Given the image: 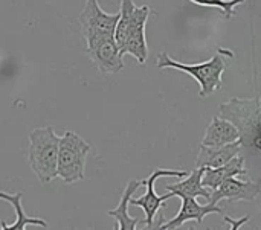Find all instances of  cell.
<instances>
[{
    "mask_svg": "<svg viewBox=\"0 0 261 230\" xmlns=\"http://www.w3.org/2000/svg\"><path fill=\"white\" fill-rule=\"evenodd\" d=\"M231 58H234L232 50L219 47L217 52H216V55L211 56L208 61L199 63V64H185V63H179V61L173 60L164 50V52H161L158 55L156 66L159 69H176V70H180V72L188 73L200 85L199 96L200 98H208L214 92H217V90L222 89V85H223L222 75L226 70Z\"/></svg>",
    "mask_w": 261,
    "mask_h": 230,
    "instance_id": "cell-1",
    "label": "cell"
},
{
    "mask_svg": "<svg viewBox=\"0 0 261 230\" xmlns=\"http://www.w3.org/2000/svg\"><path fill=\"white\" fill-rule=\"evenodd\" d=\"M219 118L229 121L240 133L242 147L260 150V98H232L220 104Z\"/></svg>",
    "mask_w": 261,
    "mask_h": 230,
    "instance_id": "cell-2",
    "label": "cell"
},
{
    "mask_svg": "<svg viewBox=\"0 0 261 230\" xmlns=\"http://www.w3.org/2000/svg\"><path fill=\"white\" fill-rule=\"evenodd\" d=\"M60 136L50 125L31 131L28 147V163L35 177L47 185L57 177V154Z\"/></svg>",
    "mask_w": 261,
    "mask_h": 230,
    "instance_id": "cell-3",
    "label": "cell"
},
{
    "mask_svg": "<svg viewBox=\"0 0 261 230\" xmlns=\"http://www.w3.org/2000/svg\"><path fill=\"white\" fill-rule=\"evenodd\" d=\"M90 153V145L76 133L66 131L60 136L57 154V177L64 183L72 185L84 179L86 162Z\"/></svg>",
    "mask_w": 261,
    "mask_h": 230,
    "instance_id": "cell-4",
    "label": "cell"
},
{
    "mask_svg": "<svg viewBox=\"0 0 261 230\" xmlns=\"http://www.w3.org/2000/svg\"><path fill=\"white\" fill-rule=\"evenodd\" d=\"M118 18L119 11L116 14H107L101 9L98 0H86V5L78 15L86 44L90 46L102 38L113 37Z\"/></svg>",
    "mask_w": 261,
    "mask_h": 230,
    "instance_id": "cell-5",
    "label": "cell"
},
{
    "mask_svg": "<svg viewBox=\"0 0 261 230\" xmlns=\"http://www.w3.org/2000/svg\"><path fill=\"white\" fill-rule=\"evenodd\" d=\"M187 174H188L187 171H177V169H154L145 180H142V186H145L147 191L139 198H130V205L132 206H139L144 211V214H145V227H148V229L153 227V223H154V218H156L158 212L162 209V206H165L167 200L174 197L171 192H168L165 195H158L156 191H154V183L162 177L182 179Z\"/></svg>",
    "mask_w": 261,
    "mask_h": 230,
    "instance_id": "cell-6",
    "label": "cell"
},
{
    "mask_svg": "<svg viewBox=\"0 0 261 230\" xmlns=\"http://www.w3.org/2000/svg\"><path fill=\"white\" fill-rule=\"evenodd\" d=\"M148 17H150L148 5L135 8L125 43L121 47L122 55L127 53V55L135 56L141 64H144L148 56V46H147V38H145V24H147Z\"/></svg>",
    "mask_w": 261,
    "mask_h": 230,
    "instance_id": "cell-7",
    "label": "cell"
},
{
    "mask_svg": "<svg viewBox=\"0 0 261 230\" xmlns=\"http://www.w3.org/2000/svg\"><path fill=\"white\" fill-rule=\"evenodd\" d=\"M86 52L89 53L93 64L98 67L101 73H118L124 67L122 53L115 41L113 37L102 38L90 46L86 47Z\"/></svg>",
    "mask_w": 261,
    "mask_h": 230,
    "instance_id": "cell-8",
    "label": "cell"
},
{
    "mask_svg": "<svg viewBox=\"0 0 261 230\" xmlns=\"http://www.w3.org/2000/svg\"><path fill=\"white\" fill-rule=\"evenodd\" d=\"M260 185L255 182H243L237 177H229L223 180L214 191H211V203H219L220 200L228 202H255L260 195Z\"/></svg>",
    "mask_w": 261,
    "mask_h": 230,
    "instance_id": "cell-9",
    "label": "cell"
},
{
    "mask_svg": "<svg viewBox=\"0 0 261 230\" xmlns=\"http://www.w3.org/2000/svg\"><path fill=\"white\" fill-rule=\"evenodd\" d=\"M180 200H182V206H180L179 214L173 220H170L167 223H161L158 226L159 229H179L187 221H196V223L202 224V221L205 220V217L210 215V214L225 215L223 209H220L216 203L208 202V205L202 206V205L197 203L196 198H191V197H180Z\"/></svg>",
    "mask_w": 261,
    "mask_h": 230,
    "instance_id": "cell-10",
    "label": "cell"
},
{
    "mask_svg": "<svg viewBox=\"0 0 261 230\" xmlns=\"http://www.w3.org/2000/svg\"><path fill=\"white\" fill-rule=\"evenodd\" d=\"M242 142L236 140L232 143L220 147H206L200 143L199 156L196 160V168H217L229 162L242 151Z\"/></svg>",
    "mask_w": 261,
    "mask_h": 230,
    "instance_id": "cell-11",
    "label": "cell"
},
{
    "mask_svg": "<svg viewBox=\"0 0 261 230\" xmlns=\"http://www.w3.org/2000/svg\"><path fill=\"white\" fill-rule=\"evenodd\" d=\"M248 171L245 168V159L242 156L232 157L229 162H226L222 166L217 168H205L203 176H202V185L208 188L210 191H214L223 180L229 177H239V176H246Z\"/></svg>",
    "mask_w": 261,
    "mask_h": 230,
    "instance_id": "cell-12",
    "label": "cell"
},
{
    "mask_svg": "<svg viewBox=\"0 0 261 230\" xmlns=\"http://www.w3.org/2000/svg\"><path fill=\"white\" fill-rule=\"evenodd\" d=\"M205 168H196L194 171L188 172L185 177H182V182L177 183H171L167 185V191L171 192L174 197H191V198H197V197H203L206 202H210L211 198V192L208 188H205L202 185V176H203Z\"/></svg>",
    "mask_w": 261,
    "mask_h": 230,
    "instance_id": "cell-13",
    "label": "cell"
},
{
    "mask_svg": "<svg viewBox=\"0 0 261 230\" xmlns=\"http://www.w3.org/2000/svg\"><path fill=\"white\" fill-rule=\"evenodd\" d=\"M139 188H142V180H130L121 194V200L118 206L107 212L110 217H113L118 221V230H135L138 227L139 218H132L128 215V206H130V198L139 191Z\"/></svg>",
    "mask_w": 261,
    "mask_h": 230,
    "instance_id": "cell-14",
    "label": "cell"
},
{
    "mask_svg": "<svg viewBox=\"0 0 261 230\" xmlns=\"http://www.w3.org/2000/svg\"><path fill=\"white\" fill-rule=\"evenodd\" d=\"M236 140H240L239 130L229 121L216 116L205 131V136L202 139V145L220 147V145L232 143Z\"/></svg>",
    "mask_w": 261,
    "mask_h": 230,
    "instance_id": "cell-15",
    "label": "cell"
},
{
    "mask_svg": "<svg viewBox=\"0 0 261 230\" xmlns=\"http://www.w3.org/2000/svg\"><path fill=\"white\" fill-rule=\"evenodd\" d=\"M21 197L23 194L21 192H17V194H9V192H5V191H0V200L3 202H8L14 211H15V215H17V220L15 223L12 224H6L3 221V229L6 230H23L26 229L28 226H38V227H49L47 223L41 218H34V217H29L26 215L23 206H21Z\"/></svg>",
    "mask_w": 261,
    "mask_h": 230,
    "instance_id": "cell-16",
    "label": "cell"
},
{
    "mask_svg": "<svg viewBox=\"0 0 261 230\" xmlns=\"http://www.w3.org/2000/svg\"><path fill=\"white\" fill-rule=\"evenodd\" d=\"M194 5L208 6V8H217L222 11V15L225 18H232L236 14V8L246 0H190Z\"/></svg>",
    "mask_w": 261,
    "mask_h": 230,
    "instance_id": "cell-17",
    "label": "cell"
},
{
    "mask_svg": "<svg viewBox=\"0 0 261 230\" xmlns=\"http://www.w3.org/2000/svg\"><path fill=\"white\" fill-rule=\"evenodd\" d=\"M223 218H225V221L231 226V230H237L240 229L243 224H246L248 221H249V217H243V218H240V220H234V218H231V217H228L226 214L223 215Z\"/></svg>",
    "mask_w": 261,
    "mask_h": 230,
    "instance_id": "cell-18",
    "label": "cell"
},
{
    "mask_svg": "<svg viewBox=\"0 0 261 230\" xmlns=\"http://www.w3.org/2000/svg\"><path fill=\"white\" fill-rule=\"evenodd\" d=\"M0 230H3V221L0 220Z\"/></svg>",
    "mask_w": 261,
    "mask_h": 230,
    "instance_id": "cell-19",
    "label": "cell"
}]
</instances>
